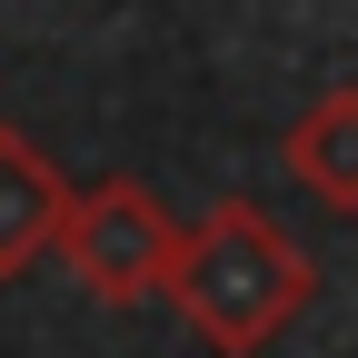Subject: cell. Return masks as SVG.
<instances>
[{
    "label": "cell",
    "mask_w": 358,
    "mask_h": 358,
    "mask_svg": "<svg viewBox=\"0 0 358 358\" xmlns=\"http://www.w3.org/2000/svg\"><path fill=\"white\" fill-rule=\"evenodd\" d=\"M319 299V268L308 249L268 219L259 199H209L179 239V279H169V308L209 358H259L299 329V308Z\"/></svg>",
    "instance_id": "obj_1"
},
{
    "label": "cell",
    "mask_w": 358,
    "mask_h": 358,
    "mask_svg": "<svg viewBox=\"0 0 358 358\" xmlns=\"http://www.w3.org/2000/svg\"><path fill=\"white\" fill-rule=\"evenodd\" d=\"M70 179L50 169V150L30 129H0V279H20L30 259H60V229H70Z\"/></svg>",
    "instance_id": "obj_3"
},
{
    "label": "cell",
    "mask_w": 358,
    "mask_h": 358,
    "mask_svg": "<svg viewBox=\"0 0 358 358\" xmlns=\"http://www.w3.org/2000/svg\"><path fill=\"white\" fill-rule=\"evenodd\" d=\"M179 219L159 209L150 179H90L70 199V229H60V268L100 299V308H140V299H169L179 279Z\"/></svg>",
    "instance_id": "obj_2"
},
{
    "label": "cell",
    "mask_w": 358,
    "mask_h": 358,
    "mask_svg": "<svg viewBox=\"0 0 358 358\" xmlns=\"http://www.w3.org/2000/svg\"><path fill=\"white\" fill-rule=\"evenodd\" d=\"M289 179L319 209H338V219H358V90H319L299 120H289Z\"/></svg>",
    "instance_id": "obj_4"
}]
</instances>
